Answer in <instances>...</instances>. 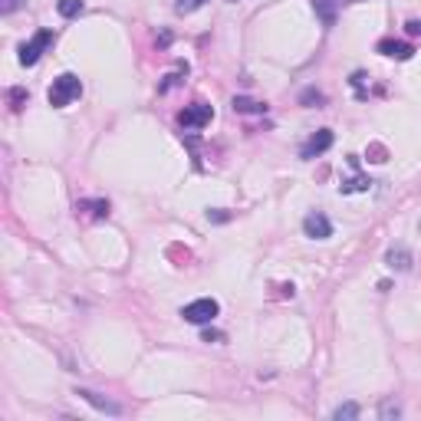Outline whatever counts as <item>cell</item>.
I'll return each instance as SVG.
<instances>
[{"label": "cell", "mask_w": 421, "mask_h": 421, "mask_svg": "<svg viewBox=\"0 0 421 421\" xmlns=\"http://www.w3.org/2000/svg\"><path fill=\"white\" fill-rule=\"evenodd\" d=\"M303 234H306L310 240L333 237V221H329L323 211H310V214L303 217Z\"/></svg>", "instance_id": "cell-5"}, {"label": "cell", "mask_w": 421, "mask_h": 421, "mask_svg": "<svg viewBox=\"0 0 421 421\" xmlns=\"http://www.w3.org/2000/svg\"><path fill=\"white\" fill-rule=\"evenodd\" d=\"M27 99H30L27 96V89H11V106L13 109H23L27 106Z\"/></svg>", "instance_id": "cell-18"}, {"label": "cell", "mask_w": 421, "mask_h": 421, "mask_svg": "<svg viewBox=\"0 0 421 421\" xmlns=\"http://www.w3.org/2000/svg\"><path fill=\"white\" fill-rule=\"evenodd\" d=\"M79 96H83V83H79V76H76V73L56 76L53 86H50V92H46V99H50V106H53V109H66L69 102H76Z\"/></svg>", "instance_id": "cell-1"}, {"label": "cell", "mask_w": 421, "mask_h": 421, "mask_svg": "<svg viewBox=\"0 0 421 421\" xmlns=\"http://www.w3.org/2000/svg\"><path fill=\"white\" fill-rule=\"evenodd\" d=\"M56 11H60V17L73 20V17H79L86 11V0H56Z\"/></svg>", "instance_id": "cell-14"}, {"label": "cell", "mask_w": 421, "mask_h": 421, "mask_svg": "<svg viewBox=\"0 0 421 421\" xmlns=\"http://www.w3.org/2000/svg\"><path fill=\"white\" fill-rule=\"evenodd\" d=\"M303 102H326V96H323V92H313V89H306V92H303Z\"/></svg>", "instance_id": "cell-21"}, {"label": "cell", "mask_w": 421, "mask_h": 421, "mask_svg": "<svg viewBox=\"0 0 421 421\" xmlns=\"http://www.w3.org/2000/svg\"><path fill=\"white\" fill-rule=\"evenodd\" d=\"M375 50L382 56H392V60H411L415 56V46L405 43V40H378Z\"/></svg>", "instance_id": "cell-9"}, {"label": "cell", "mask_w": 421, "mask_h": 421, "mask_svg": "<svg viewBox=\"0 0 421 421\" xmlns=\"http://www.w3.org/2000/svg\"><path fill=\"white\" fill-rule=\"evenodd\" d=\"M316 17L323 20V27H333L336 23V11H339V0H313Z\"/></svg>", "instance_id": "cell-12"}, {"label": "cell", "mask_w": 421, "mask_h": 421, "mask_svg": "<svg viewBox=\"0 0 421 421\" xmlns=\"http://www.w3.org/2000/svg\"><path fill=\"white\" fill-rule=\"evenodd\" d=\"M181 316H184V323H191V326H207L221 316V303H217L214 296H201V300L188 303L181 310Z\"/></svg>", "instance_id": "cell-2"}, {"label": "cell", "mask_w": 421, "mask_h": 421, "mask_svg": "<svg viewBox=\"0 0 421 421\" xmlns=\"http://www.w3.org/2000/svg\"><path fill=\"white\" fill-rule=\"evenodd\" d=\"M234 112H240V116H263L267 112V106L263 102H257V99H250V96H234Z\"/></svg>", "instance_id": "cell-11"}, {"label": "cell", "mask_w": 421, "mask_h": 421, "mask_svg": "<svg viewBox=\"0 0 421 421\" xmlns=\"http://www.w3.org/2000/svg\"><path fill=\"white\" fill-rule=\"evenodd\" d=\"M53 43H56V33H53V30H36L30 40L20 46V63H23V66H36L40 60H43V53H46V50H50Z\"/></svg>", "instance_id": "cell-3"}, {"label": "cell", "mask_w": 421, "mask_h": 421, "mask_svg": "<svg viewBox=\"0 0 421 421\" xmlns=\"http://www.w3.org/2000/svg\"><path fill=\"white\" fill-rule=\"evenodd\" d=\"M221 339H224L221 333H205V343H221Z\"/></svg>", "instance_id": "cell-24"}, {"label": "cell", "mask_w": 421, "mask_h": 421, "mask_svg": "<svg viewBox=\"0 0 421 421\" xmlns=\"http://www.w3.org/2000/svg\"><path fill=\"white\" fill-rule=\"evenodd\" d=\"M76 214L92 217V221H102V217H109V201H106V198H92V201H76Z\"/></svg>", "instance_id": "cell-10"}, {"label": "cell", "mask_w": 421, "mask_h": 421, "mask_svg": "<svg viewBox=\"0 0 421 421\" xmlns=\"http://www.w3.org/2000/svg\"><path fill=\"white\" fill-rule=\"evenodd\" d=\"M359 411H362V408H359L356 401H343V405L333 411V418H336V421H356Z\"/></svg>", "instance_id": "cell-16"}, {"label": "cell", "mask_w": 421, "mask_h": 421, "mask_svg": "<svg viewBox=\"0 0 421 421\" xmlns=\"http://www.w3.org/2000/svg\"><path fill=\"white\" fill-rule=\"evenodd\" d=\"M76 395L86 401V405H92L96 411H102V415H112V418H119L122 415V405L119 401H112L109 395H99V392H92V389H76Z\"/></svg>", "instance_id": "cell-7"}, {"label": "cell", "mask_w": 421, "mask_h": 421, "mask_svg": "<svg viewBox=\"0 0 421 421\" xmlns=\"http://www.w3.org/2000/svg\"><path fill=\"white\" fill-rule=\"evenodd\" d=\"M343 4H362V0H339V7H343Z\"/></svg>", "instance_id": "cell-25"}, {"label": "cell", "mask_w": 421, "mask_h": 421, "mask_svg": "<svg viewBox=\"0 0 421 421\" xmlns=\"http://www.w3.org/2000/svg\"><path fill=\"white\" fill-rule=\"evenodd\" d=\"M178 83H181V73L165 76V83H162V86H158V92H168V89H172V86H178Z\"/></svg>", "instance_id": "cell-20"}, {"label": "cell", "mask_w": 421, "mask_h": 421, "mask_svg": "<svg viewBox=\"0 0 421 421\" xmlns=\"http://www.w3.org/2000/svg\"><path fill=\"white\" fill-rule=\"evenodd\" d=\"M211 119H214V109L207 102H191V106H184L178 112V125L181 129H205Z\"/></svg>", "instance_id": "cell-4"}, {"label": "cell", "mask_w": 421, "mask_h": 421, "mask_svg": "<svg viewBox=\"0 0 421 421\" xmlns=\"http://www.w3.org/2000/svg\"><path fill=\"white\" fill-rule=\"evenodd\" d=\"M207 217H211V221H227L230 214H224V211H207Z\"/></svg>", "instance_id": "cell-23"}, {"label": "cell", "mask_w": 421, "mask_h": 421, "mask_svg": "<svg viewBox=\"0 0 421 421\" xmlns=\"http://www.w3.org/2000/svg\"><path fill=\"white\" fill-rule=\"evenodd\" d=\"M385 263H389L392 270L408 273V270H411V263H415V257H411V250L405 247V244H392L389 254H385Z\"/></svg>", "instance_id": "cell-8"}, {"label": "cell", "mask_w": 421, "mask_h": 421, "mask_svg": "<svg viewBox=\"0 0 421 421\" xmlns=\"http://www.w3.org/2000/svg\"><path fill=\"white\" fill-rule=\"evenodd\" d=\"M205 4H207V0H178V4H174V11H178V13H195V11H201Z\"/></svg>", "instance_id": "cell-17"}, {"label": "cell", "mask_w": 421, "mask_h": 421, "mask_svg": "<svg viewBox=\"0 0 421 421\" xmlns=\"http://www.w3.org/2000/svg\"><path fill=\"white\" fill-rule=\"evenodd\" d=\"M333 142H336V135L329 129H319L316 135H310V139L303 142V149H300V158L303 162H313L316 155H323V151H329L333 149Z\"/></svg>", "instance_id": "cell-6"}, {"label": "cell", "mask_w": 421, "mask_h": 421, "mask_svg": "<svg viewBox=\"0 0 421 421\" xmlns=\"http://www.w3.org/2000/svg\"><path fill=\"white\" fill-rule=\"evenodd\" d=\"M230 4H237V0H230Z\"/></svg>", "instance_id": "cell-26"}, {"label": "cell", "mask_w": 421, "mask_h": 421, "mask_svg": "<svg viewBox=\"0 0 421 421\" xmlns=\"http://www.w3.org/2000/svg\"><path fill=\"white\" fill-rule=\"evenodd\" d=\"M405 33L408 36H421V20H408L405 23Z\"/></svg>", "instance_id": "cell-22"}, {"label": "cell", "mask_w": 421, "mask_h": 421, "mask_svg": "<svg viewBox=\"0 0 421 421\" xmlns=\"http://www.w3.org/2000/svg\"><path fill=\"white\" fill-rule=\"evenodd\" d=\"M368 188H372V181H368L366 174H352L346 181H339V195H362Z\"/></svg>", "instance_id": "cell-13"}, {"label": "cell", "mask_w": 421, "mask_h": 421, "mask_svg": "<svg viewBox=\"0 0 421 421\" xmlns=\"http://www.w3.org/2000/svg\"><path fill=\"white\" fill-rule=\"evenodd\" d=\"M378 418L382 421H395V418H401V405L395 399H385L382 405H378Z\"/></svg>", "instance_id": "cell-15"}, {"label": "cell", "mask_w": 421, "mask_h": 421, "mask_svg": "<svg viewBox=\"0 0 421 421\" xmlns=\"http://www.w3.org/2000/svg\"><path fill=\"white\" fill-rule=\"evenodd\" d=\"M27 0H0V13H17Z\"/></svg>", "instance_id": "cell-19"}]
</instances>
